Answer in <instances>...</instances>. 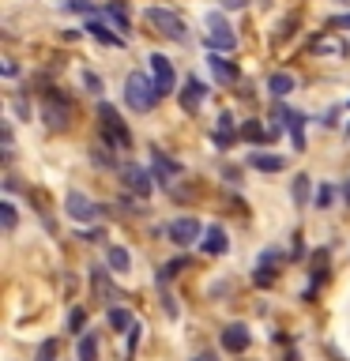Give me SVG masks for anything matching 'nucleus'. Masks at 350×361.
<instances>
[{"mask_svg": "<svg viewBox=\"0 0 350 361\" xmlns=\"http://www.w3.org/2000/svg\"><path fill=\"white\" fill-rule=\"evenodd\" d=\"M64 327H68L72 335H83V331H87V312L79 309V305H76V309H68V320H64Z\"/></svg>", "mask_w": 350, "mask_h": 361, "instance_id": "nucleus-32", "label": "nucleus"}, {"mask_svg": "<svg viewBox=\"0 0 350 361\" xmlns=\"http://www.w3.org/2000/svg\"><path fill=\"white\" fill-rule=\"evenodd\" d=\"M106 16H109V19L121 27V34H128V30H132V23H128V11H124V4H117V0H113V4H106Z\"/></svg>", "mask_w": 350, "mask_h": 361, "instance_id": "nucleus-33", "label": "nucleus"}, {"mask_svg": "<svg viewBox=\"0 0 350 361\" xmlns=\"http://www.w3.org/2000/svg\"><path fill=\"white\" fill-rule=\"evenodd\" d=\"M350 27V16H335V19H327V30H346Z\"/></svg>", "mask_w": 350, "mask_h": 361, "instance_id": "nucleus-42", "label": "nucleus"}, {"mask_svg": "<svg viewBox=\"0 0 350 361\" xmlns=\"http://www.w3.org/2000/svg\"><path fill=\"white\" fill-rule=\"evenodd\" d=\"M79 237H83L87 245H95V241H106V230H102V226H90V230H79Z\"/></svg>", "mask_w": 350, "mask_h": 361, "instance_id": "nucleus-39", "label": "nucleus"}, {"mask_svg": "<svg viewBox=\"0 0 350 361\" xmlns=\"http://www.w3.org/2000/svg\"><path fill=\"white\" fill-rule=\"evenodd\" d=\"M0 226H4V233H16V226H19V211L11 200L0 203Z\"/></svg>", "mask_w": 350, "mask_h": 361, "instance_id": "nucleus-31", "label": "nucleus"}, {"mask_svg": "<svg viewBox=\"0 0 350 361\" xmlns=\"http://www.w3.org/2000/svg\"><path fill=\"white\" fill-rule=\"evenodd\" d=\"M335 200H339V188L332 185V180H324V185L316 188V196H313V207H316V211H332Z\"/></svg>", "mask_w": 350, "mask_h": 361, "instance_id": "nucleus-29", "label": "nucleus"}, {"mask_svg": "<svg viewBox=\"0 0 350 361\" xmlns=\"http://www.w3.org/2000/svg\"><path fill=\"white\" fill-rule=\"evenodd\" d=\"M34 361H56V338H42L34 350Z\"/></svg>", "mask_w": 350, "mask_h": 361, "instance_id": "nucleus-35", "label": "nucleus"}, {"mask_svg": "<svg viewBox=\"0 0 350 361\" xmlns=\"http://www.w3.org/2000/svg\"><path fill=\"white\" fill-rule=\"evenodd\" d=\"M79 79H83L87 94H102V75H95L90 68H83V72H79Z\"/></svg>", "mask_w": 350, "mask_h": 361, "instance_id": "nucleus-37", "label": "nucleus"}, {"mask_svg": "<svg viewBox=\"0 0 350 361\" xmlns=\"http://www.w3.org/2000/svg\"><path fill=\"white\" fill-rule=\"evenodd\" d=\"M286 128H290V143L305 151V113L298 109H286Z\"/></svg>", "mask_w": 350, "mask_h": 361, "instance_id": "nucleus-28", "label": "nucleus"}, {"mask_svg": "<svg viewBox=\"0 0 350 361\" xmlns=\"http://www.w3.org/2000/svg\"><path fill=\"white\" fill-rule=\"evenodd\" d=\"M151 169H155V180L162 188L174 185V177H181V162L177 158H169L162 147H151Z\"/></svg>", "mask_w": 350, "mask_h": 361, "instance_id": "nucleus-14", "label": "nucleus"}, {"mask_svg": "<svg viewBox=\"0 0 350 361\" xmlns=\"http://www.w3.org/2000/svg\"><path fill=\"white\" fill-rule=\"evenodd\" d=\"M298 23H301V16H298V11H294V16H286V19H282V23H279V30H275V42L290 38V34H294V27H298Z\"/></svg>", "mask_w": 350, "mask_h": 361, "instance_id": "nucleus-36", "label": "nucleus"}, {"mask_svg": "<svg viewBox=\"0 0 350 361\" xmlns=\"http://www.w3.org/2000/svg\"><path fill=\"white\" fill-rule=\"evenodd\" d=\"M203 45H207L211 53H230L237 45V34L230 30V23H226L222 11H211L207 16V34H203Z\"/></svg>", "mask_w": 350, "mask_h": 361, "instance_id": "nucleus-6", "label": "nucleus"}, {"mask_svg": "<svg viewBox=\"0 0 350 361\" xmlns=\"http://www.w3.org/2000/svg\"><path fill=\"white\" fill-rule=\"evenodd\" d=\"M327 259H332V248H316V252L309 256V290L301 293L305 301H313L316 290L324 286V279H327Z\"/></svg>", "mask_w": 350, "mask_h": 361, "instance_id": "nucleus-13", "label": "nucleus"}, {"mask_svg": "<svg viewBox=\"0 0 350 361\" xmlns=\"http://www.w3.org/2000/svg\"><path fill=\"white\" fill-rule=\"evenodd\" d=\"M207 72L219 79V83H237V64L226 61L222 53H211V49H207Z\"/></svg>", "mask_w": 350, "mask_h": 361, "instance_id": "nucleus-17", "label": "nucleus"}, {"mask_svg": "<svg viewBox=\"0 0 350 361\" xmlns=\"http://www.w3.org/2000/svg\"><path fill=\"white\" fill-rule=\"evenodd\" d=\"M222 177L230 180V185H237V180H241V169H237V166H222Z\"/></svg>", "mask_w": 350, "mask_h": 361, "instance_id": "nucleus-43", "label": "nucleus"}, {"mask_svg": "<svg viewBox=\"0 0 350 361\" xmlns=\"http://www.w3.org/2000/svg\"><path fill=\"white\" fill-rule=\"evenodd\" d=\"M143 23H147L155 34L169 38V42H188V23L181 19L177 11H169V8H147V11H143Z\"/></svg>", "mask_w": 350, "mask_h": 361, "instance_id": "nucleus-4", "label": "nucleus"}, {"mask_svg": "<svg viewBox=\"0 0 350 361\" xmlns=\"http://www.w3.org/2000/svg\"><path fill=\"white\" fill-rule=\"evenodd\" d=\"M117 180H121V188H124V192H132L135 200H147V196H151V192L158 188L155 169H143V166H135V162H121Z\"/></svg>", "mask_w": 350, "mask_h": 361, "instance_id": "nucleus-5", "label": "nucleus"}, {"mask_svg": "<svg viewBox=\"0 0 350 361\" xmlns=\"http://www.w3.org/2000/svg\"><path fill=\"white\" fill-rule=\"evenodd\" d=\"M140 335H143V324L135 320V324H132V331L124 335V357H128V361H132V354H135V346H140Z\"/></svg>", "mask_w": 350, "mask_h": 361, "instance_id": "nucleus-34", "label": "nucleus"}, {"mask_svg": "<svg viewBox=\"0 0 350 361\" xmlns=\"http://www.w3.org/2000/svg\"><path fill=\"white\" fill-rule=\"evenodd\" d=\"M237 135H241V140H248V143H271L267 128H264V124H260L256 117H245L241 128H237Z\"/></svg>", "mask_w": 350, "mask_h": 361, "instance_id": "nucleus-27", "label": "nucleus"}, {"mask_svg": "<svg viewBox=\"0 0 350 361\" xmlns=\"http://www.w3.org/2000/svg\"><path fill=\"white\" fill-rule=\"evenodd\" d=\"M343 200H346V207H350V180H346V192H343Z\"/></svg>", "mask_w": 350, "mask_h": 361, "instance_id": "nucleus-48", "label": "nucleus"}, {"mask_svg": "<svg viewBox=\"0 0 350 361\" xmlns=\"http://www.w3.org/2000/svg\"><path fill=\"white\" fill-rule=\"evenodd\" d=\"M207 226H200L192 214H185V219H174L166 226V237H169V245H177V248H188V245H200V237Z\"/></svg>", "mask_w": 350, "mask_h": 361, "instance_id": "nucleus-8", "label": "nucleus"}, {"mask_svg": "<svg viewBox=\"0 0 350 361\" xmlns=\"http://www.w3.org/2000/svg\"><path fill=\"white\" fill-rule=\"evenodd\" d=\"M192 264V259L185 256V252H181V256H174V259H166V264L162 267H158V275H155V282H158V286H166V282H174L177 275H181V271H185Z\"/></svg>", "mask_w": 350, "mask_h": 361, "instance_id": "nucleus-25", "label": "nucleus"}, {"mask_svg": "<svg viewBox=\"0 0 350 361\" xmlns=\"http://www.w3.org/2000/svg\"><path fill=\"white\" fill-rule=\"evenodd\" d=\"M248 166L260 169V173H282V169H286V158H282V154H267V151H253V154H248Z\"/></svg>", "mask_w": 350, "mask_h": 361, "instance_id": "nucleus-20", "label": "nucleus"}, {"mask_svg": "<svg viewBox=\"0 0 350 361\" xmlns=\"http://www.w3.org/2000/svg\"><path fill=\"white\" fill-rule=\"evenodd\" d=\"M219 343H222L226 354H245L248 343H253V335H248V327H245V324H226Z\"/></svg>", "mask_w": 350, "mask_h": 361, "instance_id": "nucleus-16", "label": "nucleus"}, {"mask_svg": "<svg viewBox=\"0 0 350 361\" xmlns=\"http://www.w3.org/2000/svg\"><path fill=\"white\" fill-rule=\"evenodd\" d=\"M309 192H313V177L298 173V177H294V185H290V200L298 203V207H305V203H309Z\"/></svg>", "mask_w": 350, "mask_h": 361, "instance_id": "nucleus-30", "label": "nucleus"}, {"mask_svg": "<svg viewBox=\"0 0 350 361\" xmlns=\"http://www.w3.org/2000/svg\"><path fill=\"white\" fill-rule=\"evenodd\" d=\"M294 87H298V79H294L290 72H271V75H267V94L275 98V102H282Z\"/></svg>", "mask_w": 350, "mask_h": 361, "instance_id": "nucleus-22", "label": "nucleus"}, {"mask_svg": "<svg viewBox=\"0 0 350 361\" xmlns=\"http://www.w3.org/2000/svg\"><path fill=\"white\" fill-rule=\"evenodd\" d=\"M346 106H350V102H346Z\"/></svg>", "mask_w": 350, "mask_h": 361, "instance_id": "nucleus-49", "label": "nucleus"}, {"mask_svg": "<svg viewBox=\"0 0 350 361\" xmlns=\"http://www.w3.org/2000/svg\"><path fill=\"white\" fill-rule=\"evenodd\" d=\"M64 214H68V219H72V222H95L98 219V214H102V207H98V203L95 200H90V196H83V192H68V196H64Z\"/></svg>", "mask_w": 350, "mask_h": 361, "instance_id": "nucleus-9", "label": "nucleus"}, {"mask_svg": "<svg viewBox=\"0 0 350 361\" xmlns=\"http://www.w3.org/2000/svg\"><path fill=\"white\" fill-rule=\"evenodd\" d=\"M200 248L207 256H226L230 252V233H226L219 222H211L207 230H203V237H200Z\"/></svg>", "mask_w": 350, "mask_h": 361, "instance_id": "nucleus-15", "label": "nucleus"}, {"mask_svg": "<svg viewBox=\"0 0 350 361\" xmlns=\"http://www.w3.org/2000/svg\"><path fill=\"white\" fill-rule=\"evenodd\" d=\"M90 290H95V298L106 305V309H113L117 301H124L117 286H113V271L109 267H90Z\"/></svg>", "mask_w": 350, "mask_h": 361, "instance_id": "nucleus-12", "label": "nucleus"}, {"mask_svg": "<svg viewBox=\"0 0 350 361\" xmlns=\"http://www.w3.org/2000/svg\"><path fill=\"white\" fill-rule=\"evenodd\" d=\"M158 102H162V94H158L151 72H132L128 79H124V106H128V109L151 113Z\"/></svg>", "mask_w": 350, "mask_h": 361, "instance_id": "nucleus-2", "label": "nucleus"}, {"mask_svg": "<svg viewBox=\"0 0 350 361\" xmlns=\"http://www.w3.org/2000/svg\"><path fill=\"white\" fill-rule=\"evenodd\" d=\"M305 256V237H301V230L294 233V252H290V259H301Z\"/></svg>", "mask_w": 350, "mask_h": 361, "instance_id": "nucleus-40", "label": "nucleus"}, {"mask_svg": "<svg viewBox=\"0 0 350 361\" xmlns=\"http://www.w3.org/2000/svg\"><path fill=\"white\" fill-rule=\"evenodd\" d=\"M192 361H219V354H211V350H203V354H196Z\"/></svg>", "mask_w": 350, "mask_h": 361, "instance_id": "nucleus-46", "label": "nucleus"}, {"mask_svg": "<svg viewBox=\"0 0 350 361\" xmlns=\"http://www.w3.org/2000/svg\"><path fill=\"white\" fill-rule=\"evenodd\" d=\"M313 56H335V61H343V56L350 53V45L339 38L335 30H320V34H313L309 38V45H305Z\"/></svg>", "mask_w": 350, "mask_h": 361, "instance_id": "nucleus-11", "label": "nucleus"}, {"mask_svg": "<svg viewBox=\"0 0 350 361\" xmlns=\"http://www.w3.org/2000/svg\"><path fill=\"white\" fill-rule=\"evenodd\" d=\"M147 72H151V79H155V87H158V94H162V98L177 94V75H174V64H169V56H162V53H147Z\"/></svg>", "mask_w": 350, "mask_h": 361, "instance_id": "nucleus-7", "label": "nucleus"}, {"mask_svg": "<svg viewBox=\"0 0 350 361\" xmlns=\"http://www.w3.org/2000/svg\"><path fill=\"white\" fill-rule=\"evenodd\" d=\"M0 72H4L8 79H16V75H19V64L11 61V56H4V64H0Z\"/></svg>", "mask_w": 350, "mask_h": 361, "instance_id": "nucleus-41", "label": "nucleus"}, {"mask_svg": "<svg viewBox=\"0 0 350 361\" xmlns=\"http://www.w3.org/2000/svg\"><path fill=\"white\" fill-rule=\"evenodd\" d=\"M106 320H109V327H113L117 335H128V331H132V324H135V316L124 309V305H113V309L106 312Z\"/></svg>", "mask_w": 350, "mask_h": 361, "instance_id": "nucleus-26", "label": "nucleus"}, {"mask_svg": "<svg viewBox=\"0 0 350 361\" xmlns=\"http://www.w3.org/2000/svg\"><path fill=\"white\" fill-rule=\"evenodd\" d=\"M207 94H211V90H207V87H203V83H200V79H188V83H185V87H181V90H177V98H181V106H185L188 113H196V109H200V102H203V98H207Z\"/></svg>", "mask_w": 350, "mask_h": 361, "instance_id": "nucleus-19", "label": "nucleus"}, {"mask_svg": "<svg viewBox=\"0 0 350 361\" xmlns=\"http://www.w3.org/2000/svg\"><path fill=\"white\" fill-rule=\"evenodd\" d=\"M279 259H282L279 248H264V252H260V264L253 267V286L256 290H267L279 282Z\"/></svg>", "mask_w": 350, "mask_h": 361, "instance_id": "nucleus-10", "label": "nucleus"}, {"mask_svg": "<svg viewBox=\"0 0 350 361\" xmlns=\"http://www.w3.org/2000/svg\"><path fill=\"white\" fill-rule=\"evenodd\" d=\"M98 132H102V143H109L113 151H128L132 147L128 124L121 121L117 106H109V102H98Z\"/></svg>", "mask_w": 350, "mask_h": 361, "instance_id": "nucleus-3", "label": "nucleus"}, {"mask_svg": "<svg viewBox=\"0 0 350 361\" xmlns=\"http://www.w3.org/2000/svg\"><path fill=\"white\" fill-rule=\"evenodd\" d=\"M286 361H298V350H294V346L286 350Z\"/></svg>", "mask_w": 350, "mask_h": 361, "instance_id": "nucleus-47", "label": "nucleus"}, {"mask_svg": "<svg viewBox=\"0 0 350 361\" xmlns=\"http://www.w3.org/2000/svg\"><path fill=\"white\" fill-rule=\"evenodd\" d=\"M11 109H16V117L30 121V102H27V94H16V98H11Z\"/></svg>", "mask_w": 350, "mask_h": 361, "instance_id": "nucleus-38", "label": "nucleus"}, {"mask_svg": "<svg viewBox=\"0 0 350 361\" xmlns=\"http://www.w3.org/2000/svg\"><path fill=\"white\" fill-rule=\"evenodd\" d=\"M248 0H222V11H237V8H245Z\"/></svg>", "mask_w": 350, "mask_h": 361, "instance_id": "nucleus-44", "label": "nucleus"}, {"mask_svg": "<svg viewBox=\"0 0 350 361\" xmlns=\"http://www.w3.org/2000/svg\"><path fill=\"white\" fill-rule=\"evenodd\" d=\"M38 117L45 121V128H49V132H68V128H72V121H76V106H72V98H68L64 90L45 87Z\"/></svg>", "mask_w": 350, "mask_h": 361, "instance_id": "nucleus-1", "label": "nucleus"}, {"mask_svg": "<svg viewBox=\"0 0 350 361\" xmlns=\"http://www.w3.org/2000/svg\"><path fill=\"white\" fill-rule=\"evenodd\" d=\"M76 361H98V331H95V327H87V331L79 335V343H76Z\"/></svg>", "mask_w": 350, "mask_h": 361, "instance_id": "nucleus-24", "label": "nucleus"}, {"mask_svg": "<svg viewBox=\"0 0 350 361\" xmlns=\"http://www.w3.org/2000/svg\"><path fill=\"white\" fill-rule=\"evenodd\" d=\"M87 158H90V166H98V169H113V173L121 169V158L113 154L109 143H90L87 147Z\"/></svg>", "mask_w": 350, "mask_h": 361, "instance_id": "nucleus-18", "label": "nucleus"}, {"mask_svg": "<svg viewBox=\"0 0 350 361\" xmlns=\"http://www.w3.org/2000/svg\"><path fill=\"white\" fill-rule=\"evenodd\" d=\"M83 30L90 34V38H98L102 45H113V49H124V34H113V30H109L102 19H87V27H83Z\"/></svg>", "mask_w": 350, "mask_h": 361, "instance_id": "nucleus-21", "label": "nucleus"}, {"mask_svg": "<svg viewBox=\"0 0 350 361\" xmlns=\"http://www.w3.org/2000/svg\"><path fill=\"white\" fill-rule=\"evenodd\" d=\"M106 267L113 271V275H128V271H132V256H128V248L109 245V248H106Z\"/></svg>", "mask_w": 350, "mask_h": 361, "instance_id": "nucleus-23", "label": "nucleus"}, {"mask_svg": "<svg viewBox=\"0 0 350 361\" xmlns=\"http://www.w3.org/2000/svg\"><path fill=\"white\" fill-rule=\"evenodd\" d=\"M335 117H339V113H335V109H327L324 117H320V124H324V128H332V124H335Z\"/></svg>", "mask_w": 350, "mask_h": 361, "instance_id": "nucleus-45", "label": "nucleus"}]
</instances>
